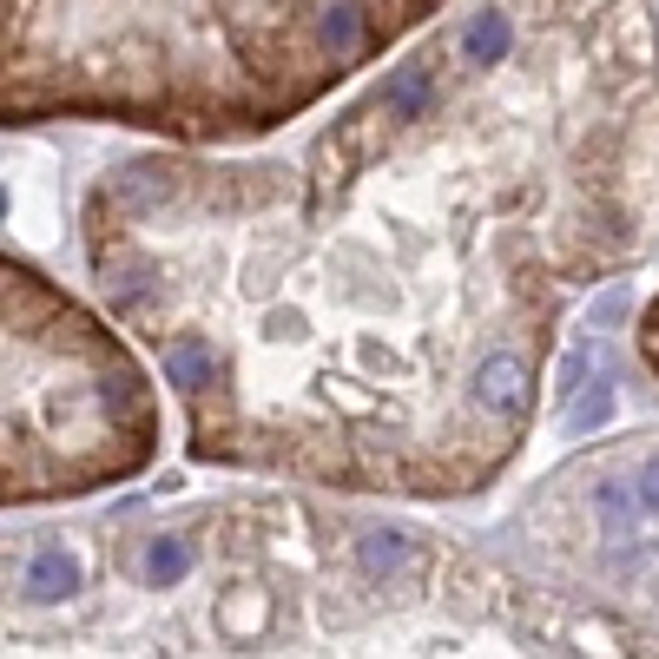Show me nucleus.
I'll list each match as a JSON object with an SVG mask.
<instances>
[{
  "label": "nucleus",
  "instance_id": "f257e3e1",
  "mask_svg": "<svg viewBox=\"0 0 659 659\" xmlns=\"http://www.w3.org/2000/svg\"><path fill=\"white\" fill-rule=\"evenodd\" d=\"M653 231V0H469L304 152H145L79 211L198 462L416 502L515 462L568 304Z\"/></svg>",
  "mask_w": 659,
  "mask_h": 659
},
{
  "label": "nucleus",
  "instance_id": "f03ea898",
  "mask_svg": "<svg viewBox=\"0 0 659 659\" xmlns=\"http://www.w3.org/2000/svg\"><path fill=\"white\" fill-rule=\"evenodd\" d=\"M455 0H0V119L238 145L436 26Z\"/></svg>",
  "mask_w": 659,
  "mask_h": 659
},
{
  "label": "nucleus",
  "instance_id": "7ed1b4c3",
  "mask_svg": "<svg viewBox=\"0 0 659 659\" xmlns=\"http://www.w3.org/2000/svg\"><path fill=\"white\" fill-rule=\"evenodd\" d=\"M211 627L231 659H659L647 627L482 568L409 528L310 508L218 521Z\"/></svg>",
  "mask_w": 659,
  "mask_h": 659
},
{
  "label": "nucleus",
  "instance_id": "20e7f679",
  "mask_svg": "<svg viewBox=\"0 0 659 659\" xmlns=\"http://www.w3.org/2000/svg\"><path fill=\"white\" fill-rule=\"evenodd\" d=\"M7 310V508L132 482L158 455V396L132 350L33 264L0 271Z\"/></svg>",
  "mask_w": 659,
  "mask_h": 659
},
{
  "label": "nucleus",
  "instance_id": "39448f33",
  "mask_svg": "<svg viewBox=\"0 0 659 659\" xmlns=\"http://www.w3.org/2000/svg\"><path fill=\"white\" fill-rule=\"evenodd\" d=\"M26 587H33L40 601H53V594H66V587H73V568H66L59 554H40V561H33V574H26Z\"/></svg>",
  "mask_w": 659,
  "mask_h": 659
},
{
  "label": "nucleus",
  "instance_id": "423d86ee",
  "mask_svg": "<svg viewBox=\"0 0 659 659\" xmlns=\"http://www.w3.org/2000/svg\"><path fill=\"white\" fill-rule=\"evenodd\" d=\"M640 363L653 370V383H659V297L647 304V317H640Z\"/></svg>",
  "mask_w": 659,
  "mask_h": 659
}]
</instances>
